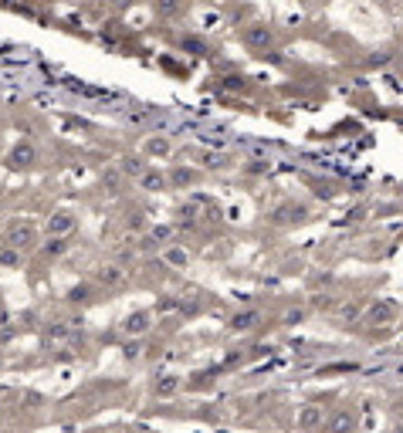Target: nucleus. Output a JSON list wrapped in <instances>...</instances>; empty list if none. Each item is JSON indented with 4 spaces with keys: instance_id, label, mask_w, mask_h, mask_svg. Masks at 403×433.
I'll list each match as a JSON object with an SVG mask.
<instances>
[{
    "instance_id": "obj_26",
    "label": "nucleus",
    "mask_w": 403,
    "mask_h": 433,
    "mask_svg": "<svg viewBox=\"0 0 403 433\" xmlns=\"http://www.w3.org/2000/svg\"><path fill=\"white\" fill-rule=\"evenodd\" d=\"M203 166H210V170H224V166H227V159H224V156H203Z\"/></svg>"
},
{
    "instance_id": "obj_20",
    "label": "nucleus",
    "mask_w": 403,
    "mask_h": 433,
    "mask_svg": "<svg viewBox=\"0 0 403 433\" xmlns=\"http://www.w3.org/2000/svg\"><path fill=\"white\" fill-rule=\"evenodd\" d=\"M248 81L251 78H244V75H227V78H220V88H224V92H244Z\"/></svg>"
},
{
    "instance_id": "obj_29",
    "label": "nucleus",
    "mask_w": 403,
    "mask_h": 433,
    "mask_svg": "<svg viewBox=\"0 0 403 433\" xmlns=\"http://www.w3.org/2000/svg\"><path fill=\"white\" fill-rule=\"evenodd\" d=\"M136 433H149V430H136Z\"/></svg>"
},
{
    "instance_id": "obj_10",
    "label": "nucleus",
    "mask_w": 403,
    "mask_h": 433,
    "mask_svg": "<svg viewBox=\"0 0 403 433\" xmlns=\"http://www.w3.org/2000/svg\"><path fill=\"white\" fill-rule=\"evenodd\" d=\"M322 420H326V410L322 406H302V413H298V430H319L322 427Z\"/></svg>"
},
{
    "instance_id": "obj_27",
    "label": "nucleus",
    "mask_w": 403,
    "mask_h": 433,
    "mask_svg": "<svg viewBox=\"0 0 403 433\" xmlns=\"http://www.w3.org/2000/svg\"><path fill=\"white\" fill-rule=\"evenodd\" d=\"M302 318H305V311H302V308H295V311H288V315H285V325H298Z\"/></svg>"
},
{
    "instance_id": "obj_1",
    "label": "nucleus",
    "mask_w": 403,
    "mask_h": 433,
    "mask_svg": "<svg viewBox=\"0 0 403 433\" xmlns=\"http://www.w3.org/2000/svg\"><path fill=\"white\" fill-rule=\"evenodd\" d=\"M241 41H244V47H251V51H258V54H264V51H271L275 47V41H278V34H275V28L271 24H248L244 31H241Z\"/></svg>"
},
{
    "instance_id": "obj_8",
    "label": "nucleus",
    "mask_w": 403,
    "mask_h": 433,
    "mask_svg": "<svg viewBox=\"0 0 403 433\" xmlns=\"http://www.w3.org/2000/svg\"><path fill=\"white\" fill-rule=\"evenodd\" d=\"M95 281H98L102 288L115 291V288H125V271L119 267V264H102V267L95 271Z\"/></svg>"
},
{
    "instance_id": "obj_14",
    "label": "nucleus",
    "mask_w": 403,
    "mask_h": 433,
    "mask_svg": "<svg viewBox=\"0 0 403 433\" xmlns=\"http://www.w3.org/2000/svg\"><path fill=\"white\" fill-rule=\"evenodd\" d=\"M142 153L166 159V156L173 153V146H170V139H166V136H149V139H146V146H142Z\"/></svg>"
},
{
    "instance_id": "obj_11",
    "label": "nucleus",
    "mask_w": 403,
    "mask_h": 433,
    "mask_svg": "<svg viewBox=\"0 0 403 433\" xmlns=\"http://www.w3.org/2000/svg\"><path fill=\"white\" fill-rule=\"evenodd\" d=\"M153 11L163 21H176V17H183L186 0H153Z\"/></svg>"
},
{
    "instance_id": "obj_13",
    "label": "nucleus",
    "mask_w": 403,
    "mask_h": 433,
    "mask_svg": "<svg viewBox=\"0 0 403 433\" xmlns=\"http://www.w3.org/2000/svg\"><path fill=\"white\" fill-rule=\"evenodd\" d=\"M176 393H180V376H163V379H156L153 396H159V400H170V396H176Z\"/></svg>"
},
{
    "instance_id": "obj_17",
    "label": "nucleus",
    "mask_w": 403,
    "mask_h": 433,
    "mask_svg": "<svg viewBox=\"0 0 403 433\" xmlns=\"http://www.w3.org/2000/svg\"><path fill=\"white\" fill-rule=\"evenodd\" d=\"M142 163H146L142 156H125V159H123V173H125V176H136V180H140L142 173H146V166H142Z\"/></svg>"
},
{
    "instance_id": "obj_30",
    "label": "nucleus",
    "mask_w": 403,
    "mask_h": 433,
    "mask_svg": "<svg viewBox=\"0 0 403 433\" xmlns=\"http://www.w3.org/2000/svg\"><path fill=\"white\" fill-rule=\"evenodd\" d=\"M0 423H4V413H0Z\"/></svg>"
},
{
    "instance_id": "obj_25",
    "label": "nucleus",
    "mask_w": 403,
    "mask_h": 433,
    "mask_svg": "<svg viewBox=\"0 0 403 433\" xmlns=\"http://www.w3.org/2000/svg\"><path fill=\"white\" fill-rule=\"evenodd\" d=\"M156 308H159V311H176V308H180V301H176V298H173V294H163V298H159V305H156Z\"/></svg>"
},
{
    "instance_id": "obj_19",
    "label": "nucleus",
    "mask_w": 403,
    "mask_h": 433,
    "mask_svg": "<svg viewBox=\"0 0 403 433\" xmlns=\"http://www.w3.org/2000/svg\"><path fill=\"white\" fill-rule=\"evenodd\" d=\"M397 315V305H390V301H376L370 308V318H376V322H390Z\"/></svg>"
},
{
    "instance_id": "obj_16",
    "label": "nucleus",
    "mask_w": 403,
    "mask_h": 433,
    "mask_svg": "<svg viewBox=\"0 0 403 433\" xmlns=\"http://www.w3.org/2000/svg\"><path fill=\"white\" fill-rule=\"evenodd\" d=\"M140 186H142V190H166V186H170V180H166L163 173L146 170V173L140 176Z\"/></svg>"
},
{
    "instance_id": "obj_32",
    "label": "nucleus",
    "mask_w": 403,
    "mask_h": 433,
    "mask_svg": "<svg viewBox=\"0 0 403 433\" xmlns=\"http://www.w3.org/2000/svg\"><path fill=\"white\" fill-rule=\"evenodd\" d=\"M92 433H98V430H92Z\"/></svg>"
},
{
    "instance_id": "obj_22",
    "label": "nucleus",
    "mask_w": 403,
    "mask_h": 433,
    "mask_svg": "<svg viewBox=\"0 0 403 433\" xmlns=\"http://www.w3.org/2000/svg\"><path fill=\"white\" fill-rule=\"evenodd\" d=\"M166 261H170L173 267H183V264L190 261V254H186V250H180V248H170V250H166Z\"/></svg>"
},
{
    "instance_id": "obj_4",
    "label": "nucleus",
    "mask_w": 403,
    "mask_h": 433,
    "mask_svg": "<svg viewBox=\"0 0 403 433\" xmlns=\"http://www.w3.org/2000/svg\"><path fill=\"white\" fill-rule=\"evenodd\" d=\"M149 328H153V311H132V315H125L123 322V332L129 339H142Z\"/></svg>"
},
{
    "instance_id": "obj_23",
    "label": "nucleus",
    "mask_w": 403,
    "mask_h": 433,
    "mask_svg": "<svg viewBox=\"0 0 403 433\" xmlns=\"http://www.w3.org/2000/svg\"><path fill=\"white\" fill-rule=\"evenodd\" d=\"M64 335H68V328H64L62 322H55L45 328V339H64Z\"/></svg>"
},
{
    "instance_id": "obj_28",
    "label": "nucleus",
    "mask_w": 403,
    "mask_h": 433,
    "mask_svg": "<svg viewBox=\"0 0 403 433\" xmlns=\"http://www.w3.org/2000/svg\"><path fill=\"white\" fill-rule=\"evenodd\" d=\"M309 4H329V0H309Z\"/></svg>"
},
{
    "instance_id": "obj_15",
    "label": "nucleus",
    "mask_w": 403,
    "mask_h": 433,
    "mask_svg": "<svg viewBox=\"0 0 403 433\" xmlns=\"http://www.w3.org/2000/svg\"><path fill=\"white\" fill-rule=\"evenodd\" d=\"M72 305H89V301H95V288L92 284H75V288H68V294H64Z\"/></svg>"
},
{
    "instance_id": "obj_31",
    "label": "nucleus",
    "mask_w": 403,
    "mask_h": 433,
    "mask_svg": "<svg viewBox=\"0 0 403 433\" xmlns=\"http://www.w3.org/2000/svg\"><path fill=\"white\" fill-rule=\"evenodd\" d=\"M0 308H4V301H0Z\"/></svg>"
},
{
    "instance_id": "obj_6",
    "label": "nucleus",
    "mask_w": 403,
    "mask_h": 433,
    "mask_svg": "<svg viewBox=\"0 0 403 433\" xmlns=\"http://www.w3.org/2000/svg\"><path fill=\"white\" fill-rule=\"evenodd\" d=\"M278 227H292V224H305L309 220V207H302V203H285V207H278L275 210V216H271Z\"/></svg>"
},
{
    "instance_id": "obj_9",
    "label": "nucleus",
    "mask_w": 403,
    "mask_h": 433,
    "mask_svg": "<svg viewBox=\"0 0 403 433\" xmlns=\"http://www.w3.org/2000/svg\"><path fill=\"white\" fill-rule=\"evenodd\" d=\"M72 231H75V214L72 210L51 214V220H47V237H68Z\"/></svg>"
},
{
    "instance_id": "obj_24",
    "label": "nucleus",
    "mask_w": 403,
    "mask_h": 433,
    "mask_svg": "<svg viewBox=\"0 0 403 433\" xmlns=\"http://www.w3.org/2000/svg\"><path fill=\"white\" fill-rule=\"evenodd\" d=\"M197 180V173H190V170H176L173 173V183L176 186H186V183H193Z\"/></svg>"
},
{
    "instance_id": "obj_12",
    "label": "nucleus",
    "mask_w": 403,
    "mask_h": 433,
    "mask_svg": "<svg viewBox=\"0 0 403 433\" xmlns=\"http://www.w3.org/2000/svg\"><path fill=\"white\" fill-rule=\"evenodd\" d=\"M180 51L193 54V58H207V54H210V45H207L203 37H197V34H186V37H180Z\"/></svg>"
},
{
    "instance_id": "obj_21",
    "label": "nucleus",
    "mask_w": 403,
    "mask_h": 433,
    "mask_svg": "<svg viewBox=\"0 0 403 433\" xmlns=\"http://www.w3.org/2000/svg\"><path fill=\"white\" fill-rule=\"evenodd\" d=\"M140 356H142V342L140 339H129L123 345V359H125V362H136Z\"/></svg>"
},
{
    "instance_id": "obj_5",
    "label": "nucleus",
    "mask_w": 403,
    "mask_h": 433,
    "mask_svg": "<svg viewBox=\"0 0 403 433\" xmlns=\"http://www.w3.org/2000/svg\"><path fill=\"white\" fill-rule=\"evenodd\" d=\"M4 244L14 250H28L34 248V227L31 224H11V231H7V237H4Z\"/></svg>"
},
{
    "instance_id": "obj_18",
    "label": "nucleus",
    "mask_w": 403,
    "mask_h": 433,
    "mask_svg": "<svg viewBox=\"0 0 403 433\" xmlns=\"http://www.w3.org/2000/svg\"><path fill=\"white\" fill-rule=\"evenodd\" d=\"M64 250H68V241H64V237H47V244L41 248V254H45V258H62Z\"/></svg>"
},
{
    "instance_id": "obj_2",
    "label": "nucleus",
    "mask_w": 403,
    "mask_h": 433,
    "mask_svg": "<svg viewBox=\"0 0 403 433\" xmlns=\"http://www.w3.org/2000/svg\"><path fill=\"white\" fill-rule=\"evenodd\" d=\"M34 163H38V149H34V142H17L14 149H11V156H7V166L11 170H31Z\"/></svg>"
},
{
    "instance_id": "obj_3",
    "label": "nucleus",
    "mask_w": 403,
    "mask_h": 433,
    "mask_svg": "<svg viewBox=\"0 0 403 433\" xmlns=\"http://www.w3.org/2000/svg\"><path fill=\"white\" fill-rule=\"evenodd\" d=\"M356 427H359V417H356V410H349V406L336 410L326 423L329 433H356Z\"/></svg>"
},
{
    "instance_id": "obj_7",
    "label": "nucleus",
    "mask_w": 403,
    "mask_h": 433,
    "mask_svg": "<svg viewBox=\"0 0 403 433\" xmlns=\"http://www.w3.org/2000/svg\"><path fill=\"white\" fill-rule=\"evenodd\" d=\"M261 322H264V315L258 308H244V311H237V315L227 318V328H231V332H254Z\"/></svg>"
}]
</instances>
